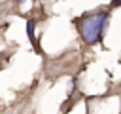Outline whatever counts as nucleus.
<instances>
[{"instance_id":"obj_1","label":"nucleus","mask_w":121,"mask_h":114,"mask_svg":"<svg viewBox=\"0 0 121 114\" xmlns=\"http://www.w3.org/2000/svg\"><path fill=\"white\" fill-rule=\"evenodd\" d=\"M108 23V13L106 11H100V13H95V15H89L85 19H81L79 23V34L83 38V42L87 44H96L102 36V30Z\"/></svg>"},{"instance_id":"obj_2","label":"nucleus","mask_w":121,"mask_h":114,"mask_svg":"<svg viewBox=\"0 0 121 114\" xmlns=\"http://www.w3.org/2000/svg\"><path fill=\"white\" fill-rule=\"evenodd\" d=\"M34 25H36V23H34L32 19L26 21V34H28V38H30L32 44H34Z\"/></svg>"},{"instance_id":"obj_3","label":"nucleus","mask_w":121,"mask_h":114,"mask_svg":"<svg viewBox=\"0 0 121 114\" xmlns=\"http://www.w3.org/2000/svg\"><path fill=\"white\" fill-rule=\"evenodd\" d=\"M112 4H113V6H121V0H113Z\"/></svg>"}]
</instances>
